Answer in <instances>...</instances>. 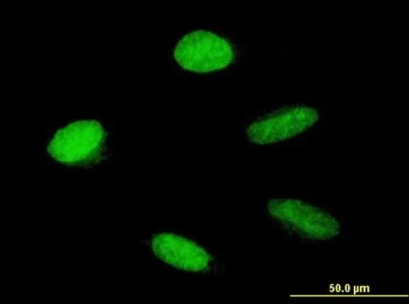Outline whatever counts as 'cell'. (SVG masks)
Here are the masks:
<instances>
[{
	"instance_id": "cell-1",
	"label": "cell",
	"mask_w": 409,
	"mask_h": 304,
	"mask_svg": "<svg viewBox=\"0 0 409 304\" xmlns=\"http://www.w3.org/2000/svg\"><path fill=\"white\" fill-rule=\"evenodd\" d=\"M177 63L194 72H209L227 67L233 60L231 45L219 35L204 30L185 35L173 50Z\"/></svg>"
},
{
	"instance_id": "cell-2",
	"label": "cell",
	"mask_w": 409,
	"mask_h": 304,
	"mask_svg": "<svg viewBox=\"0 0 409 304\" xmlns=\"http://www.w3.org/2000/svg\"><path fill=\"white\" fill-rule=\"evenodd\" d=\"M104 140L103 129L97 120H79L57 131L47 151L61 163L85 164L98 157Z\"/></svg>"
},
{
	"instance_id": "cell-3",
	"label": "cell",
	"mask_w": 409,
	"mask_h": 304,
	"mask_svg": "<svg viewBox=\"0 0 409 304\" xmlns=\"http://www.w3.org/2000/svg\"><path fill=\"white\" fill-rule=\"evenodd\" d=\"M267 208L274 218L301 236L325 240L338 233L336 220L308 203L292 198H274L268 202Z\"/></svg>"
},
{
	"instance_id": "cell-4",
	"label": "cell",
	"mask_w": 409,
	"mask_h": 304,
	"mask_svg": "<svg viewBox=\"0 0 409 304\" xmlns=\"http://www.w3.org/2000/svg\"><path fill=\"white\" fill-rule=\"evenodd\" d=\"M318 120L317 111L304 106L280 109L253 122L246 129L248 140L258 145L277 142L296 136Z\"/></svg>"
},
{
	"instance_id": "cell-5",
	"label": "cell",
	"mask_w": 409,
	"mask_h": 304,
	"mask_svg": "<svg viewBox=\"0 0 409 304\" xmlns=\"http://www.w3.org/2000/svg\"><path fill=\"white\" fill-rule=\"evenodd\" d=\"M151 248L155 255L174 268L188 272L207 269L210 255L195 242L173 233L154 236Z\"/></svg>"
}]
</instances>
